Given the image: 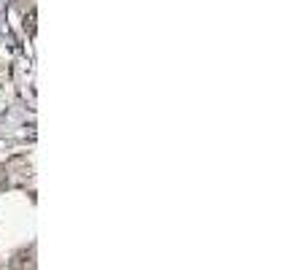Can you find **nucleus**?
<instances>
[{"instance_id": "obj_1", "label": "nucleus", "mask_w": 307, "mask_h": 270, "mask_svg": "<svg viewBox=\"0 0 307 270\" xmlns=\"http://www.w3.org/2000/svg\"><path fill=\"white\" fill-rule=\"evenodd\" d=\"M11 268H14V270H32V254L19 252L14 257V262H11Z\"/></svg>"}, {"instance_id": "obj_2", "label": "nucleus", "mask_w": 307, "mask_h": 270, "mask_svg": "<svg viewBox=\"0 0 307 270\" xmlns=\"http://www.w3.org/2000/svg\"><path fill=\"white\" fill-rule=\"evenodd\" d=\"M24 30H27L30 38L35 35V8H30V14L24 16Z\"/></svg>"}, {"instance_id": "obj_3", "label": "nucleus", "mask_w": 307, "mask_h": 270, "mask_svg": "<svg viewBox=\"0 0 307 270\" xmlns=\"http://www.w3.org/2000/svg\"><path fill=\"white\" fill-rule=\"evenodd\" d=\"M5 187H8V168L0 165V192H3Z\"/></svg>"}]
</instances>
